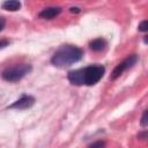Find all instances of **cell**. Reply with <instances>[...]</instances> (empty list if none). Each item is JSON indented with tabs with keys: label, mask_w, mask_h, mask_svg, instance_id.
<instances>
[{
	"label": "cell",
	"mask_w": 148,
	"mask_h": 148,
	"mask_svg": "<svg viewBox=\"0 0 148 148\" xmlns=\"http://www.w3.org/2000/svg\"><path fill=\"white\" fill-rule=\"evenodd\" d=\"M138 30L141 32H148V20H145L142 22L139 23L138 25Z\"/></svg>",
	"instance_id": "obj_11"
},
{
	"label": "cell",
	"mask_w": 148,
	"mask_h": 148,
	"mask_svg": "<svg viewBox=\"0 0 148 148\" xmlns=\"http://www.w3.org/2000/svg\"><path fill=\"white\" fill-rule=\"evenodd\" d=\"M143 42L147 44L148 43V36H145V38H143Z\"/></svg>",
	"instance_id": "obj_15"
},
{
	"label": "cell",
	"mask_w": 148,
	"mask_h": 148,
	"mask_svg": "<svg viewBox=\"0 0 148 148\" xmlns=\"http://www.w3.org/2000/svg\"><path fill=\"white\" fill-rule=\"evenodd\" d=\"M0 20H1V27H0V31H2V30L5 29V23H6V22H5V17H1Z\"/></svg>",
	"instance_id": "obj_14"
},
{
	"label": "cell",
	"mask_w": 148,
	"mask_h": 148,
	"mask_svg": "<svg viewBox=\"0 0 148 148\" xmlns=\"http://www.w3.org/2000/svg\"><path fill=\"white\" fill-rule=\"evenodd\" d=\"M106 46H108V42H106L104 38H102V37L96 38V39H92V40L89 43V47H90L92 51H95V52L104 51V50L106 49Z\"/></svg>",
	"instance_id": "obj_7"
},
{
	"label": "cell",
	"mask_w": 148,
	"mask_h": 148,
	"mask_svg": "<svg viewBox=\"0 0 148 148\" xmlns=\"http://www.w3.org/2000/svg\"><path fill=\"white\" fill-rule=\"evenodd\" d=\"M104 73L105 67L99 64H95L83 68L69 71L67 73V79L74 86H94L103 77Z\"/></svg>",
	"instance_id": "obj_1"
},
{
	"label": "cell",
	"mask_w": 148,
	"mask_h": 148,
	"mask_svg": "<svg viewBox=\"0 0 148 148\" xmlns=\"http://www.w3.org/2000/svg\"><path fill=\"white\" fill-rule=\"evenodd\" d=\"M60 13H61V8L60 7H46L42 12H39L38 17L39 18H44V20H52L53 17L58 16Z\"/></svg>",
	"instance_id": "obj_6"
},
{
	"label": "cell",
	"mask_w": 148,
	"mask_h": 148,
	"mask_svg": "<svg viewBox=\"0 0 148 148\" xmlns=\"http://www.w3.org/2000/svg\"><path fill=\"white\" fill-rule=\"evenodd\" d=\"M69 12L71 13H80V8H77V7H71L69 8Z\"/></svg>",
	"instance_id": "obj_13"
},
{
	"label": "cell",
	"mask_w": 148,
	"mask_h": 148,
	"mask_svg": "<svg viewBox=\"0 0 148 148\" xmlns=\"http://www.w3.org/2000/svg\"><path fill=\"white\" fill-rule=\"evenodd\" d=\"M36 99L34 96L31 95H23L21 98H18L17 101H15L13 104H10L8 106V109H16V110H25L31 108L35 104Z\"/></svg>",
	"instance_id": "obj_5"
},
{
	"label": "cell",
	"mask_w": 148,
	"mask_h": 148,
	"mask_svg": "<svg viewBox=\"0 0 148 148\" xmlns=\"http://www.w3.org/2000/svg\"><path fill=\"white\" fill-rule=\"evenodd\" d=\"M32 71V66L29 64H20L12 67H7L2 71V79L8 82H17L22 80L27 74Z\"/></svg>",
	"instance_id": "obj_3"
},
{
	"label": "cell",
	"mask_w": 148,
	"mask_h": 148,
	"mask_svg": "<svg viewBox=\"0 0 148 148\" xmlns=\"http://www.w3.org/2000/svg\"><path fill=\"white\" fill-rule=\"evenodd\" d=\"M138 54H130L128 57H126L121 62H119L112 71L111 75H110V80H116L118 79L124 72H126L127 69L132 68L136 62H138Z\"/></svg>",
	"instance_id": "obj_4"
},
{
	"label": "cell",
	"mask_w": 148,
	"mask_h": 148,
	"mask_svg": "<svg viewBox=\"0 0 148 148\" xmlns=\"http://www.w3.org/2000/svg\"><path fill=\"white\" fill-rule=\"evenodd\" d=\"M140 125L143 127H148V109L142 113L141 119H140Z\"/></svg>",
	"instance_id": "obj_9"
},
{
	"label": "cell",
	"mask_w": 148,
	"mask_h": 148,
	"mask_svg": "<svg viewBox=\"0 0 148 148\" xmlns=\"http://www.w3.org/2000/svg\"><path fill=\"white\" fill-rule=\"evenodd\" d=\"M2 9L5 10H9V12H16L21 8V2L16 1V0H10V1H5L1 5Z\"/></svg>",
	"instance_id": "obj_8"
},
{
	"label": "cell",
	"mask_w": 148,
	"mask_h": 148,
	"mask_svg": "<svg viewBox=\"0 0 148 148\" xmlns=\"http://www.w3.org/2000/svg\"><path fill=\"white\" fill-rule=\"evenodd\" d=\"M7 44H9V40H6V39H1V42H0V47L1 49H3Z\"/></svg>",
	"instance_id": "obj_12"
},
{
	"label": "cell",
	"mask_w": 148,
	"mask_h": 148,
	"mask_svg": "<svg viewBox=\"0 0 148 148\" xmlns=\"http://www.w3.org/2000/svg\"><path fill=\"white\" fill-rule=\"evenodd\" d=\"M106 143L105 141H102V140H98V141H95L92 143H90L88 146V148H105Z\"/></svg>",
	"instance_id": "obj_10"
},
{
	"label": "cell",
	"mask_w": 148,
	"mask_h": 148,
	"mask_svg": "<svg viewBox=\"0 0 148 148\" xmlns=\"http://www.w3.org/2000/svg\"><path fill=\"white\" fill-rule=\"evenodd\" d=\"M83 58V50L75 45H61L51 57V64L59 68L68 67Z\"/></svg>",
	"instance_id": "obj_2"
}]
</instances>
